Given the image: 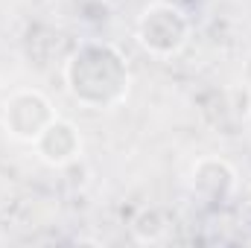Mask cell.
I'll return each mask as SVG.
<instances>
[{
  "mask_svg": "<svg viewBox=\"0 0 251 248\" xmlns=\"http://www.w3.org/2000/svg\"><path fill=\"white\" fill-rule=\"evenodd\" d=\"M38 143H53V146H38L41 155H44L50 164H64V161H70V158L76 155V149H79V140H76V134H73V125L59 123V120H53V123L38 134Z\"/></svg>",
  "mask_w": 251,
  "mask_h": 248,
  "instance_id": "cell-1",
  "label": "cell"
}]
</instances>
